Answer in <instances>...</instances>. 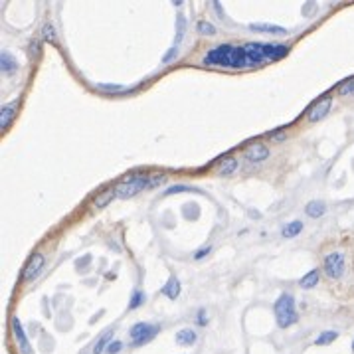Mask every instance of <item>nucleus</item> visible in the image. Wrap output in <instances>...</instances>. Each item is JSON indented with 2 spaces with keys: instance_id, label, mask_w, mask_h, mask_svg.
I'll list each match as a JSON object with an SVG mask.
<instances>
[{
  "instance_id": "2eb2a0df",
  "label": "nucleus",
  "mask_w": 354,
  "mask_h": 354,
  "mask_svg": "<svg viewBox=\"0 0 354 354\" xmlns=\"http://www.w3.org/2000/svg\"><path fill=\"white\" fill-rule=\"evenodd\" d=\"M162 295L168 297V299H178V295H180V281L176 277H170L164 283V287H162Z\"/></svg>"
},
{
  "instance_id": "423d86ee",
  "label": "nucleus",
  "mask_w": 354,
  "mask_h": 354,
  "mask_svg": "<svg viewBox=\"0 0 354 354\" xmlns=\"http://www.w3.org/2000/svg\"><path fill=\"white\" fill-rule=\"evenodd\" d=\"M328 111H330V97H321L315 105H311V109L307 111V119L311 121V123H317V121H321L324 119L326 115H328Z\"/></svg>"
},
{
  "instance_id": "a878e982",
  "label": "nucleus",
  "mask_w": 354,
  "mask_h": 354,
  "mask_svg": "<svg viewBox=\"0 0 354 354\" xmlns=\"http://www.w3.org/2000/svg\"><path fill=\"white\" fill-rule=\"evenodd\" d=\"M196 28H198V32L204 34V36H214V34H216V28H214L210 22H206V20H200Z\"/></svg>"
},
{
  "instance_id": "412c9836",
  "label": "nucleus",
  "mask_w": 354,
  "mask_h": 354,
  "mask_svg": "<svg viewBox=\"0 0 354 354\" xmlns=\"http://www.w3.org/2000/svg\"><path fill=\"white\" fill-rule=\"evenodd\" d=\"M184 30H186V18L182 14H178V18H176V38H174V46L176 48L180 46V42L184 38Z\"/></svg>"
},
{
  "instance_id": "4468645a",
  "label": "nucleus",
  "mask_w": 354,
  "mask_h": 354,
  "mask_svg": "<svg viewBox=\"0 0 354 354\" xmlns=\"http://www.w3.org/2000/svg\"><path fill=\"white\" fill-rule=\"evenodd\" d=\"M111 338H113V328H109L107 332H103V334L97 338L95 344H93V354H103L105 352V350H107V346L113 342Z\"/></svg>"
},
{
  "instance_id": "f8f14e48",
  "label": "nucleus",
  "mask_w": 354,
  "mask_h": 354,
  "mask_svg": "<svg viewBox=\"0 0 354 354\" xmlns=\"http://www.w3.org/2000/svg\"><path fill=\"white\" fill-rule=\"evenodd\" d=\"M250 30L261 34H273V36H285L287 34V28L275 26V24H250Z\"/></svg>"
},
{
  "instance_id": "ddd939ff",
  "label": "nucleus",
  "mask_w": 354,
  "mask_h": 354,
  "mask_svg": "<svg viewBox=\"0 0 354 354\" xmlns=\"http://www.w3.org/2000/svg\"><path fill=\"white\" fill-rule=\"evenodd\" d=\"M196 338H198V334L194 328H182L176 332V344H180V346H192Z\"/></svg>"
},
{
  "instance_id": "5701e85b",
  "label": "nucleus",
  "mask_w": 354,
  "mask_h": 354,
  "mask_svg": "<svg viewBox=\"0 0 354 354\" xmlns=\"http://www.w3.org/2000/svg\"><path fill=\"white\" fill-rule=\"evenodd\" d=\"M143 303H145V293L139 289L133 291V295H131V301H129V309L131 311H135V309H139V307H143Z\"/></svg>"
},
{
  "instance_id": "f704fd0d",
  "label": "nucleus",
  "mask_w": 354,
  "mask_h": 354,
  "mask_svg": "<svg viewBox=\"0 0 354 354\" xmlns=\"http://www.w3.org/2000/svg\"><path fill=\"white\" fill-rule=\"evenodd\" d=\"M196 321H198V324H206V322H208V319H206V311H204V309L198 311V319H196Z\"/></svg>"
},
{
  "instance_id": "dca6fc26",
  "label": "nucleus",
  "mask_w": 354,
  "mask_h": 354,
  "mask_svg": "<svg viewBox=\"0 0 354 354\" xmlns=\"http://www.w3.org/2000/svg\"><path fill=\"white\" fill-rule=\"evenodd\" d=\"M326 212V204L324 202H309L307 206H305V214L309 216V218H321L322 214Z\"/></svg>"
},
{
  "instance_id": "7c9ffc66",
  "label": "nucleus",
  "mask_w": 354,
  "mask_h": 354,
  "mask_svg": "<svg viewBox=\"0 0 354 354\" xmlns=\"http://www.w3.org/2000/svg\"><path fill=\"white\" fill-rule=\"evenodd\" d=\"M97 87L103 89V91H107V89H109V91H113V89H117V91H127V87H121V85H105V83H99Z\"/></svg>"
},
{
  "instance_id": "9b49d317",
  "label": "nucleus",
  "mask_w": 354,
  "mask_h": 354,
  "mask_svg": "<svg viewBox=\"0 0 354 354\" xmlns=\"http://www.w3.org/2000/svg\"><path fill=\"white\" fill-rule=\"evenodd\" d=\"M139 192H141V188H139L135 182H121V184L115 186V198H121V200L133 198L135 194H139Z\"/></svg>"
},
{
  "instance_id": "2f4dec72",
  "label": "nucleus",
  "mask_w": 354,
  "mask_h": 354,
  "mask_svg": "<svg viewBox=\"0 0 354 354\" xmlns=\"http://www.w3.org/2000/svg\"><path fill=\"white\" fill-rule=\"evenodd\" d=\"M210 252H212V248H210V246H206V248H202L200 252H196V254H194V259H196V261H200L202 258H206Z\"/></svg>"
},
{
  "instance_id": "72a5a7b5",
  "label": "nucleus",
  "mask_w": 354,
  "mask_h": 354,
  "mask_svg": "<svg viewBox=\"0 0 354 354\" xmlns=\"http://www.w3.org/2000/svg\"><path fill=\"white\" fill-rule=\"evenodd\" d=\"M269 137H271L273 141H285V139H287V135H285V133H281V131H273Z\"/></svg>"
},
{
  "instance_id": "f257e3e1",
  "label": "nucleus",
  "mask_w": 354,
  "mask_h": 354,
  "mask_svg": "<svg viewBox=\"0 0 354 354\" xmlns=\"http://www.w3.org/2000/svg\"><path fill=\"white\" fill-rule=\"evenodd\" d=\"M289 54L285 44L275 42H246L242 46L220 44L204 56V65L210 67H225V69H246L256 67L263 62H275Z\"/></svg>"
},
{
  "instance_id": "4be33fe9",
  "label": "nucleus",
  "mask_w": 354,
  "mask_h": 354,
  "mask_svg": "<svg viewBox=\"0 0 354 354\" xmlns=\"http://www.w3.org/2000/svg\"><path fill=\"white\" fill-rule=\"evenodd\" d=\"M336 338H338V332H336V330H324V332H321V334L317 336L315 344L324 346V344H330V342H332V340H336Z\"/></svg>"
},
{
  "instance_id": "39448f33",
  "label": "nucleus",
  "mask_w": 354,
  "mask_h": 354,
  "mask_svg": "<svg viewBox=\"0 0 354 354\" xmlns=\"http://www.w3.org/2000/svg\"><path fill=\"white\" fill-rule=\"evenodd\" d=\"M44 265H46L44 256H42V254H32L28 265H26L24 271H22V281H32V279H36V277L42 273Z\"/></svg>"
},
{
  "instance_id": "f3484780",
  "label": "nucleus",
  "mask_w": 354,
  "mask_h": 354,
  "mask_svg": "<svg viewBox=\"0 0 354 354\" xmlns=\"http://www.w3.org/2000/svg\"><path fill=\"white\" fill-rule=\"evenodd\" d=\"M113 198H115V188H107V190H103L99 196H95V200H93V208H95V210L105 208Z\"/></svg>"
},
{
  "instance_id": "6ab92c4d",
  "label": "nucleus",
  "mask_w": 354,
  "mask_h": 354,
  "mask_svg": "<svg viewBox=\"0 0 354 354\" xmlns=\"http://www.w3.org/2000/svg\"><path fill=\"white\" fill-rule=\"evenodd\" d=\"M235 168H238V161L235 159H224L222 164H220V168H218V174L220 176H229V174L235 172Z\"/></svg>"
},
{
  "instance_id": "b1692460",
  "label": "nucleus",
  "mask_w": 354,
  "mask_h": 354,
  "mask_svg": "<svg viewBox=\"0 0 354 354\" xmlns=\"http://www.w3.org/2000/svg\"><path fill=\"white\" fill-rule=\"evenodd\" d=\"M180 192H196V188L186 186V184H174V186H168L164 190V196H172V194H180Z\"/></svg>"
},
{
  "instance_id": "c85d7f7f",
  "label": "nucleus",
  "mask_w": 354,
  "mask_h": 354,
  "mask_svg": "<svg viewBox=\"0 0 354 354\" xmlns=\"http://www.w3.org/2000/svg\"><path fill=\"white\" fill-rule=\"evenodd\" d=\"M176 54H178V48L174 46L172 50H168V52L164 54V58H162V64L166 65V64H170V62H174V58H176Z\"/></svg>"
},
{
  "instance_id": "1a4fd4ad",
  "label": "nucleus",
  "mask_w": 354,
  "mask_h": 354,
  "mask_svg": "<svg viewBox=\"0 0 354 354\" xmlns=\"http://www.w3.org/2000/svg\"><path fill=\"white\" fill-rule=\"evenodd\" d=\"M269 157V149L265 147V143H252L246 149V159L250 162H261Z\"/></svg>"
},
{
  "instance_id": "a211bd4d",
  "label": "nucleus",
  "mask_w": 354,
  "mask_h": 354,
  "mask_svg": "<svg viewBox=\"0 0 354 354\" xmlns=\"http://www.w3.org/2000/svg\"><path fill=\"white\" fill-rule=\"evenodd\" d=\"M319 283V271L317 269H313V271H309L301 281H299V285L303 287V289H313L315 285Z\"/></svg>"
},
{
  "instance_id": "9d476101",
  "label": "nucleus",
  "mask_w": 354,
  "mask_h": 354,
  "mask_svg": "<svg viewBox=\"0 0 354 354\" xmlns=\"http://www.w3.org/2000/svg\"><path fill=\"white\" fill-rule=\"evenodd\" d=\"M0 67H2V73H4V75H12V73L18 71L20 65H18V62L14 60L12 54L2 52V54H0Z\"/></svg>"
},
{
  "instance_id": "473e14b6",
  "label": "nucleus",
  "mask_w": 354,
  "mask_h": 354,
  "mask_svg": "<svg viewBox=\"0 0 354 354\" xmlns=\"http://www.w3.org/2000/svg\"><path fill=\"white\" fill-rule=\"evenodd\" d=\"M164 180H166V174H155V176H151V186L162 184Z\"/></svg>"
},
{
  "instance_id": "20e7f679",
  "label": "nucleus",
  "mask_w": 354,
  "mask_h": 354,
  "mask_svg": "<svg viewBox=\"0 0 354 354\" xmlns=\"http://www.w3.org/2000/svg\"><path fill=\"white\" fill-rule=\"evenodd\" d=\"M324 273L330 277V279H340L344 275V269H346V261H344V256L340 252H332L324 258Z\"/></svg>"
},
{
  "instance_id": "cd10ccee",
  "label": "nucleus",
  "mask_w": 354,
  "mask_h": 354,
  "mask_svg": "<svg viewBox=\"0 0 354 354\" xmlns=\"http://www.w3.org/2000/svg\"><path fill=\"white\" fill-rule=\"evenodd\" d=\"M121 350H123V342H121V340H113V342L107 346V350H105V352L107 354H119Z\"/></svg>"
},
{
  "instance_id": "c9c22d12",
  "label": "nucleus",
  "mask_w": 354,
  "mask_h": 354,
  "mask_svg": "<svg viewBox=\"0 0 354 354\" xmlns=\"http://www.w3.org/2000/svg\"><path fill=\"white\" fill-rule=\"evenodd\" d=\"M352 350H354V342H352Z\"/></svg>"
},
{
  "instance_id": "c756f323",
  "label": "nucleus",
  "mask_w": 354,
  "mask_h": 354,
  "mask_svg": "<svg viewBox=\"0 0 354 354\" xmlns=\"http://www.w3.org/2000/svg\"><path fill=\"white\" fill-rule=\"evenodd\" d=\"M28 48H30V56H32V58H38V56H40V42L32 40V42L28 44Z\"/></svg>"
},
{
  "instance_id": "aec40b11",
  "label": "nucleus",
  "mask_w": 354,
  "mask_h": 354,
  "mask_svg": "<svg viewBox=\"0 0 354 354\" xmlns=\"http://www.w3.org/2000/svg\"><path fill=\"white\" fill-rule=\"evenodd\" d=\"M303 229V222L301 220H293V222H289V224L283 225V238H295L299 231Z\"/></svg>"
},
{
  "instance_id": "0eeeda50",
  "label": "nucleus",
  "mask_w": 354,
  "mask_h": 354,
  "mask_svg": "<svg viewBox=\"0 0 354 354\" xmlns=\"http://www.w3.org/2000/svg\"><path fill=\"white\" fill-rule=\"evenodd\" d=\"M12 330H14V336L18 340V346H20V352L22 354H32V348H30V342H28V336L20 324V319L18 317H12Z\"/></svg>"
},
{
  "instance_id": "f03ea898",
  "label": "nucleus",
  "mask_w": 354,
  "mask_h": 354,
  "mask_svg": "<svg viewBox=\"0 0 354 354\" xmlns=\"http://www.w3.org/2000/svg\"><path fill=\"white\" fill-rule=\"evenodd\" d=\"M273 313H275L279 328H287L291 324H295L299 319L297 309H295V297L291 293H281V297L273 305Z\"/></svg>"
},
{
  "instance_id": "7ed1b4c3",
  "label": "nucleus",
  "mask_w": 354,
  "mask_h": 354,
  "mask_svg": "<svg viewBox=\"0 0 354 354\" xmlns=\"http://www.w3.org/2000/svg\"><path fill=\"white\" fill-rule=\"evenodd\" d=\"M161 332L159 324H151V322H137L133 324L129 330L131 336V346H143L149 340H153L157 334Z\"/></svg>"
},
{
  "instance_id": "bb28decb",
  "label": "nucleus",
  "mask_w": 354,
  "mask_h": 354,
  "mask_svg": "<svg viewBox=\"0 0 354 354\" xmlns=\"http://www.w3.org/2000/svg\"><path fill=\"white\" fill-rule=\"evenodd\" d=\"M340 95H354V79H348V81H344L342 85H340V91H338Z\"/></svg>"
},
{
  "instance_id": "393cba45",
  "label": "nucleus",
  "mask_w": 354,
  "mask_h": 354,
  "mask_svg": "<svg viewBox=\"0 0 354 354\" xmlns=\"http://www.w3.org/2000/svg\"><path fill=\"white\" fill-rule=\"evenodd\" d=\"M42 38L46 40V42H52V44H56V28L52 26V24H44L42 26Z\"/></svg>"
},
{
  "instance_id": "6e6552de",
  "label": "nucleus",
  "mask_w": 354,
  "mask_h": 354,
  "mask_svg": "<svg viewBox=\"0 0 354 354\" xmlns=\"http://www.w3.org/2000/svg\"><path fill=\"white\" fill-rule=\"evenodd\" d=\"M18 105H20V99H14V101L4 103V105L0 107V127H2V131L8 129V125L12 123V119H14V115H16Z\"/></svg>"
}]
</instances>
